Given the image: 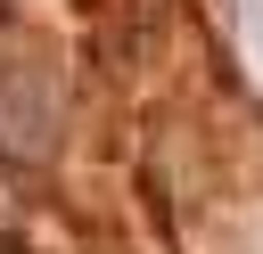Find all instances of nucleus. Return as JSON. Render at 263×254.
Returning a JSON list of instances; mask_svg holds the SVG:
<instances>
[]
</instances>
